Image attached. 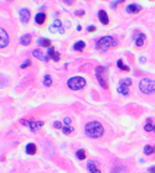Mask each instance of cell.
Returning a JSON list of instances; mask_svg holds the SVG:
<instances>
[{
    "instance_id": "cell-1",
    "label": "cell",
    "mask_w": 155,
    "mask_h": 173,
    "mask_svg": "<svg viewBox=\"0 0 155 173\" xmlns=\"http://www.w3.org/2000/svg\"><path fill=\"white\" fill-rule=\"evenodd\" d=\"M84 131H86L87 136L91 139H99L104 134V129L99 121H89L86 125Z\"/></svg>"
},
{
    "instance_id": "cell-2",
    "label": "cell",
    "mask_w": 155,
    "mask_h": 173,
    "mask_svg": "<svg viewBox=\"0 0 155 173\" xmlns=\"http://www.w3.org/2000/svg\"><path fill=\"white\" fill-rule=\"evenodd\" d=\"M139 90L147 95V96H153L155 99V79L150 78H143L139 82Z\"/></svg>"
},
{
    "instance_id": "cell-3",
    "label": "cell",
    "mask_w": 155,
    "mask_h": 173,
    "mask_svg": "<svg viewBox=\"0 0 155 173\" xmlns=\"http://www.w3.org/2000/svg\"><path fill=\"white\" fill-rule=\"evenodd\" d=\"M116 45H117L116 38H113L112 36H104V37H102V38L98 40V42H97V50L101 51V52H106L111 47H114Z\"/></svg>"
},
{
    "instance_id": "cell-4",
    "label": "cell",
    "mask_w": 155,
    "mask_h": 173,
    "mask_svg": "<svg viewBox=\"0 0 155 173\" xmlns=\"http://www.w3.org/2000/svg\"><path fill=\"white\" fill-rule=\"evenodd\" d=\"M96 77L99 82V84L103 86L104 89L108 88V73H107V69L102 66H98L96 68Z\"/></svg>"
},
{
    "instance_id": "cell-5",
    "label": "cell",
    "mask_w": 155,
    "mask_h": 173,
    "mask_svg": "<svg viewBox=\"0 0 155 173\" xmlns=\"http://www.w3.org/2000/svg\"><path fill=\"white\" fill-rule=\"evenodd\" d=\"M67 86L72 90H81L86 86V79L82 77H72L68 79Z\"/></svg>"
},
{
    "instance_id": "cell-6",
    "label": "cell",
    "mask_w": 155,
    "mask_h": 173,
    "mask_svg": "<svg viewBox=\"0 0 155 173\" xmlns=\"http://www.w3.org/2000/svg\"><path fill=\"white\" fill-rule=\"evenodd\" d=\"M133 38H134L135 45H137L138 47H142V46L144 45V42H145V35H144L143 32H140V31H134Z\"/></svg>"
},
{
    "instance_id": "cell-7",
    "label": "cell",
    "mask_w": 155,
    "mask_h": 173,
    "mask_svg": "<svg viewBox=\"0 0 155 173\" xmlns=\"http://www.w3.org/2000/svg\"><path fill=\"white\" fill-rule=\"evenodd\" d=\"M7 43H9V35L2 27H0V48L6 47Z\"/></svg>"
},
{
    "instance_id": "cell-8",
    "label": "cell",
    "mask_w": 155,
    "mask_h": 173,
    "mask_svg": "<svg viewBox=\"0 0 155 173\" xmlns=\"http://www.w3.org/2000/svg\"><path fill=\"white\" fill-rule=\"evenodd\" d=\"M30 17H31V14H30L29 9H21V10H20V20H21L24 24L29 22Z\"/></svg>"
},
{
    "instance_id": "cell-9",
    "label": "cell",
    "mask_w": 155,
    "mask_h": 173,
    "mask_svg": "<svg viewBox=\"0 0 155 173\" xmlns=\"http://www.w3.org/2000/svg\"><path fill=\"white\" fill-rule=\"evenodd\" d=\"M29 126L32 131H37L43 126V121H36V120H29Z\"/></svg>"
},
{
    "instance_id": "cell-10",
    "label": "cell",
    "mask_w": 155,
    "mask_h": 173,
    "mask_svg": "<svg viewBox=\"0 0 155 173\" xmlns=\"http://www.w3.org/2000/svg\"><path fill=\"white\" fill-rule=\"evenodd\" d=\"M142 6L140 5H138V4H130V5H128L127 6V11L129 12V14H138V12H140L142 11Z\"/></svg>"
},
{
    "instance_id": "cell-11",
    "label": "cell",
    "mask_w": 155,
    "mask_h": 173,
    "mask_svg": "<svg viewBox=\"0 0 155 173\" xmlns=\"http://www.w3.org/2000/svg\"><path fill=\"white\" fill-rule=\"evenodd\" d=\"M57 30H58L60 33H63V32H65V30H63L62 26H61V21H60V20H56V21L53 22V25L50 26V31H51V32H55V31H57Z\"/></svg>"
},
{
    "instance_id": "cell-12",
    "label": "cell",
    "mask_w": 155,
    "mask_h": 173,
    "mask_svg": "<svg viewBox=\"0 0 155 173\" xmlns=\"http://www.w3.org/2000/svg\"><path fill=\"white\" fill-rule=\"evenodd\" d=\"M47 55H48V58L53 60L55 62H58V61H60V58H61L60 53H58V52H56V51H55V48H52V47H51V48L48 50Z\"/></svg>"
},
{
    "instance_id": "cell-13",
    "label": "cell",
    "mask_w": 155,
    "mask_h": 173,
    "mask_svg": "<svg viewBox=\"0 0 155 173\" xmlns=\"http://www.w3.org/2000/svg\"><path fill=\"white\" fill-rule=\"evenodd\" d=\"M98 17H99V20H101V22H102V24L108 25L109 19H108V15H107V12H106L104 10H101V11L98 12Z\"/></svg>"
},
{
    "instance_id": "cell-14",
    "label": "cell",
    "mask_w": 155,
    "mask_h": 173,
    "mask_svg": "<svg viewBox=\"0 0 155 173\" xmlns=\"http://www.w3.org/2000/svg\"><path fill=\"white\" fill-rule=\"evenodd\" d=\"M35 21H36L37 25H42V24H45V21H46V15H45L43 12H39V14H36V16H35Z\"/></svg>"
},
{
    "instance_id": "cell-15",
    "label": "cell",
    "mask_w": 155,
    "mask_h": 173,
    "mask_svg": "<svg viewBox=\"0 0 155 173\" xmlns=\"http://www.w3.org/2000/svg\"><path fill=\"white\" fill-rule=\"evenodd\" d=\"M20 42H21V45H24V46H29V45L32 42L31 35H24V36H21V37H20Z\"/></svg>"
},
{
    "instance_id": "cell-16",
    "label": "cell",
    "mask_w": 155,
    "mask_h": 173,
    "mask_svg": "<svg viewBox=\"0 0 155 173\" xmlns=\"http://www.w3.org/2000/svg\"><path fill=\"white\" fill-rule=\"evenodd\" d=\"M87 168H88V171L89 173H102L101 172V170L96 166V163L94 162H92V161H89L88 162V165H87Z\"/></svg>"
},
{
    "instance_id": "cell-17",
    "label": "cell",
    "mask_w": 155,
    "mask_h": 173,
    "mask_svg": "<svg viewBox=\"0 0 155 173\" xmlns=\"http://www.w3.org/2000/svg\"><path fill=\"white\" fill-rule=\"evenodd\" d=\"M39 45L41 46V47H50L51 48V46H52V42H51V40H48V38H39Z\"/></svg>"
},
{
    "instance_id": "cell-18",
    "label": "cell",
    "mask_w": 155,
    "mask_h": 173,
    "mask_svg": "<svg viewBox=\"0 0 155 173\" xmlns=\"http://www.w3.org/2000/svg\"><path fill=\"white\" fill-rule=\"evenodd\" d=\"M37 152V147H36V145H34V144H29L27 146H26V153L27 155H35Z\"/></svg>"
},
{
    "instance_id": "cell-19",
    "label": "cell",
    "mask_w": 155,
    "mask_h": 173,
    "mask_svg": "<svg viewBox=\"0 0 155 173\" xmlns=\"http://www.w3.org/2000/svg\"><path fill=\"white\" fill-rule=\"evenodd\" d=\"M118 91L122 93V94H124V95H128V94H129L128 86H125L123 82H121V86H119V88H118Z\"/></svg>"
},
{
    "instance_id": "cell-20",
    "label": "cell",
    "mask_w": 155,
    "mask_h": 173,
    "mask_svg": "<svg viewBox=\"0 0 155 173\" xmlns=\"http://www.w3.org/2000/svg\"><path fill=\"white\" fill-rule=\"evenodd\" d=\"M32 55H34L35 57H37L39 60H41V61H48V60H50L48 57H45V56L40 52V50H35V51L32 52Z\"/></svg>"
},
{
    "instance_id": "cell-21",
    "label": "cell",
    "mask_w": 155,
    "mask_h": 173,
    "mask_svg": "<svg viewBox=\"0 0 155 173\" xmlns=\"http://www.w3.org/2000/svg\"><path fill=\"white\" fill-rule=\"evenodd\" d=\"M84 46H86V45H84L83 41H78V42L73 46V50H75V51H82V50L84 48Z\"/></svg>"
},
{
    "instance_id": "cell-22",
    "label": "cell",
    "mask_w": 155,
    "mask_h": 173,
    "mask_svg": "<svg viewBox=\"0 0 155 173\" xmlns=\"http://www.w3.org/2000/svg\"><path fill=\"white\" fill-rule=\"evenodd\" d=\"M117 66H118V68H119V69L125 71V72H129V67H128V66H125V64L123 63V61H122V60H119V61L117 62Z\"/></svg>"
},
{
    "instance_id": "cell-23",
    "label": "cell",
    "mask_w": 155,
    "mask_h": 173,
    "mask_svg": "<svg viewBox=\"0 0 155 173\" xmlns=\"http://www.w3.org/2000/svg\"><path fill=\"white\" fill-rule=\"evenodd\" d=\"M43 84L46 86H51V84H52V79H51L50 76H45V78H43Z\"/></svg>"
},
{
    "instance_id": "cell-24",
    "label": "cell",
    "mask_w": 155,
    "mask_h": 173,
    "mask_svg": "<svg viewBox=\"0 0 155 173\" xmlns=\"http://www.w3.org/2000/svg\"><path fill=\"white\" fill-rule=\"evenodd\" d=\"M153 152H154V147H152V146H145V147H144V153H145V155L149 156V155H152Z\"/></svg>"
},
{
    "instance_id": "cell-25",
    "label": "cell",
    "mask_w": 155,
    "mask_h": 173,
    "mask_svg": "<svg viewBox=\"0 0 155 173\" xmlns=\"http://www.w3.org/2000/svg\"><path fill=\"white\" fill-rule=\"evenodd\" d=\"M77 158L78 160H84L86 158V152L83 150H78L77 151Z\"/></svg>"
},
{
    "instance_id": "cell-26",
    "label": "cell",
    "mask_w": 155,
    "mask_h": 173,
    "mask_svg": "<svg viewBox=\"0 0 155 173\" xmlns=\"http://www.w3.org/2000/svg\"><path fill=\"white\" fill-rule=\"evenodd\" d=\"M148 121H149V122H148V124H147V125L144 126V129H145V131L150 132V131H153V127H154V125H153V124L150 122V120H148Z\"/></svg>"
},
{
    "instance_id": "cell-27",
    "label": "cell",
    "mask_w": 155,
    "mask_h": 173,
    "mask_svg": "<svg viewBox=\"0 0 155 173\" xmlns=\"http://www.w3.org/2000/svg\"><path fill=\"white\" fill-rule=\"evenodd\" d=\"M62 131H63V134H66V135H70V134H72L73 129H72V127H67V126H63V127H62Z\"/></svg>"
},
{
    "instance_id": "cell-28",
    "label": "cell",
    "mask_w": 155,
    "mask_h": 173,
    "mask_svg": "<svg viewBox=\"0 0 155 173\" xmlns=\"http://www.w3.org/2000/svg\"><path fill=\"white\" fill-rule=\"evenodd\" d=\"M30 66H31V61H30V60H27L24 64H21V68H27V67H30Z\"/></svg>"
},
{
    "instance_id": "cell-29",
    "label": "cell",
    "mask_w": 155,
    "mask_h": 173,
    "mask_svg": "<svg viewBox=\"0 0 155 173\" xmlns=\"http://www.w3.org/2000/svg\"><path fill=\"white\" fill-rule=\"evenodd\" d=\"M53 127H56V129H62L63 126H62V124H61L60 121H56V122L53 124Z\"/></svg>"
},
{
    "instance_id": "cell-30",
    "label": "cell",
    "mask_w": 155,
    "mask_h": 173,
    "mask_svg": "<svg viewBox=\"0 0 155 173\" xmlns=\"http://www.w3.org/2000/svg\"><path fill=\"white\" fill-rule=\"evenodd\" d=\"M122 82H123L125 86H132V81H130V79H125V81H122Z\"/></svg>"
},
{
    "instance_id": "cell-31",
    "label": "cell",
    "mask_w": 155,
    "mask_h": 173,
    "mask_svg": "<svg viewBox=\"0 0 155 173\" xmlns=\"http://www.w3.org/2000/svg\"><path fill=\"white\" fill-rule=\"evenodd\" d=\"M89 32H93V31H96L97 29H96V26H88V29H87Z\"/></svg>"
},
{
    "instance_id": "cell-32",
    "label": "cell",
    "mask_w": 155,
    "mask_h": 173,
    "mask_svg": "<svg viewBox=\"0 0 155 173\" xmlns=\"http://www.w3.org/2000/svg\"><path fill=\"white\" fill-rule=\"evenodd\" d=\"M71 124V119L70 118H66L65 119V125H70Z\"/></svg>"
},
{
    "instance_id": "cell-33",
    "label": "cell",
    "mask_w": 155,
    "mask_h": 173,
    "mask_svg": "<svg viewBox=\"0 0 155 173\" xmlns=\"http://www.w3.org/2000/svg\"><path fill=\"white\" fill-rule=\"evenodd\" d=\"M119 2H123V1H113V4H112V7H116Z\"/></svg>"
},
{
    "instance_id": "cell-34",
    "label": "cell",
    "mask_w": 155,
    "mask_h": 173,
    "mask_svg": "<svg viewBox=\"0 0 155 173\" xmlns=\"http://www.w3.org/2000/svg\"><path fill=\"white\" fill-rule=\"evenodd\" d=\"M77 16H82V15H84V11H82V10H80V11H77V14H76Z\"/></svg>"
},
{
    "instance_id": "cell-35",
    "label": "cell",
    "mask_w": 155,
    "mask_h": 173,
    "mask_svg": "<svg viewBox=\"0 0 155 173\" xmlns=\"http://www.w3.org/2000/svg\"><path fill=\"white\" fill-rule=\"evenodd\" d=\"M149 171H150V173H155V167H153V168H150Z\"/></svg>"
},
{
    "instance_id": "cell-36",
    "label": "cell",
    "mask_w": 155,
    "mask_h": 173,
    "mask_svg": "<svg viewBox=\"0 0 155 173\" xmlns=\"http://www.w3.org/2000/svg\"><path fill=\"white\" fill-rule=\"evenodd\" d=\"M153 131L155 132V125H154V127H153Z\"/></svg>"
},
{
    "instance_id": "cell-37",
    "label": "cell",
    "mask_w": 155,
    "mask_h": 173,
    "mask_svg": "<svg viewBox=\"0 0 155 173\" xmlns=\"http://www.w3.org/2000/svg\"><path fill=\"white\" fill-rule=\"evenodd\" d=\"M154 152H155V147H154Z\"/></svg>"
}]
</instances>
